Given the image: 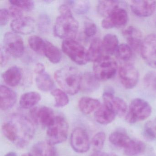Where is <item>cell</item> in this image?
<instances>
[{"instance_id":"24","label":"cell","mask_w":156,"mask_h":156,"mask_svg":"<svg viewBox=\"0 0 156 156\" xmlns=\"http://www.w3.org/2000/svg\"><path fill=\"white\" fill-rule=\"evenodd\" d=\"M101 105L100 102L97 99L87 97L81 98L78 103L79 109L85 115H89L96 111Z\"/></svg>"},{"instance_id":"30","label":"cell","mask_w":156,"mask_h":156,"mask_svg":"<svg viewBox=\"0 0 156 156\" xmlns=\"http://www.w3.org/2000/svg\"><path fill=\"white\" fill-rule=\"evenodd\" d=\"M35 83L38 89L43 92L51 91L54 84L51 77L45 72L37 75Z\"/></svg>"},{"instance_id":"45","label":"cell","mask_w":156,"mask_h":156,"mask_svg":"<svg viewBox=\"0 0 156 156\" xmlns=\"http://www.w3.org/2000/svg\"><path fill=\"white\" fill-rule=\"evenodd\" d=\"M34 72L37 74L42 73L45 72V67L43 64L41 63H37L34 68Z\"/></svg>"},{"instance_id":"46","label":"cell","mask_w":156,"mask_h":156,"mask_svg":"<svg viewBox=\"0 0 156 156\" xmlns=\"http://www.w3.org/2000/svg\"><path fill=\"white\" fill-rule=\"evenodd\" d=\"M6 52L4 49L1 48V65L2 66L5 65L7 62Z\"/></svg>"},{"instance_id":"3","label":"cell","mask_w":156,"mask_h":156,"mask_svg":"<svg viewBox=\"0 0 156 156\" xmlns=\"http://www.w3.org/2000/svg\"><path fill=\"white\" fill-rule=\"evenodd\" d=\"M79 28L78 22L71 15H62L56 19L54 26V34L64 40H74Z\"/></svg>"},{"instance_id":"40","label":"cell","mask_w":156,"mask_h":156,"mask_svg":"<svg viewBox=\"0 0 156 156\" xmlns=\"http://www.w3.org/2000/svg\"><path fill=\"white\" fill-rule=\"evenodd\" d=\"M51 24V20L46 14L40 15L38 22V26L39 30L44 33L49 30Z\"/></svg>"},{"instance_id":"38","label":"cell","mask_w":156,"mask_h":156,"mask_svg":"<svg viewBox=\"0 0 156 156\" xmlns=\"http://www.w3.org/2000/svg\"><path fill=\"white\" fill-rule=\"evenodd\" d=\"M9 2L12 6H16L21 9L27 11L32 10L34 7V2L32 1L23 0H11Z\"/></svg>"},{"instance_id":"21","label":"cell","mask_w":156,"mask_h":156,"mask_svg":"<svg viewBox=\"0 0 156 156\" xmlns=\"http://www.w3.org/2000/svg\"><path fill=\"white\" fill-rule=\"evenodd\" d=\"M2 78L6 84L12 87H16L21 81L22 72L18 66H12L3 73Z\"/></svg>"},{"instance_id":"23","label":"cell","mask_w":156,"mask_h":156,"mask_svg":"<svg viewBox=\"0 0 156 156\" xmlns=\"http://www.w3.org/2000/svg\"><path fill=\"white\" fill-rule=\"evenodd\" d=\"M116 115L105 105L100 106L95 111L94 118L96 121L101 125H108L115 120Z\"/></svg>"},{"instance_id":"6","label":"cell","mask_w":156,"mask_h":156,"mask_svg":"<svg viewBox=\"0 0 156 156\" xmlns=\"http://www.w3.org/2000/svg\"><path fill=\"white\" fill-rule=\"evenodd\" d=\"M151 113V107L147 101L141 98L133 99L126 115L127 122L130 124L147 119Z\"/></svg>"},{"instance_id":"33","label":"cell","mask_w":156,"mask_h":156,"mask_svg":"<svg viewBox=\"0 0 156 156\" xmlns=\"http://www.w3.org/2000/svg\"><path fill=\"white\" fill-rule=\"evenodd\" d=\"M133 50L126 44H121L119 45L115 53L117 58L121 61L126 62L132 57Z\"/></svg>"},{"instance_id":"49","label":"cell","mask_w":156,"mask_h":156,"mask_svg":"<svg viewBox=\"0 0 156 156\" xmlns=\"http://www.w3.org/2000/svg\"><path fill=\"white\" fill-rule=\"evenodd\" d=\"M21 156H32L31 154L30 153H25V154H23V155H22Z\"/></svg>"},{"instance_id":"42","label":"cell","mask_w":156,"mask_h":156,"mask_svg":"<svg viewBox=\"0 0 156 156\" xmlns=\"http://www.w3.org/2000/svg\"><path fill=\"white\" fill-rule=\"evenodd\" d=\"M10 16L14 19V20L20 19L23 18V12L22 10L16 6H12L9 10Z\"/></svg>"},{"instance_id":"35","label":"cell","mask_w":156,"mask_h":156,"mask_svg":"<svg viewBox=\"0 0 156 156\" xmlns=\"http://www.w3.org/2000/svg\"><path fill=\"white\" fill-rule=\"evenodd\" d=\"M45 41L36 35L30 36L28 39V43L30 48L39 54H43Z\"/></svg>"},{"instance_id":"34","label":"cell","mask_w":156,"mask_h":156,"mask_svg":"<svg viewBox=\"0 0 156 156\" xmlns=\"http://www.w3.org/2000/svg\"><path fill=\"white\" fill-rule=\"evenodd\" d=\"M51 94L55 100V106L56 107H63L69 103V98L66 93L61 89H55L52 90Z\"/></svg>"},{"instance_id":"50","label":"cell","mask_w":156,"mask_h":156,"mask_svg":"<svg viewBox=\"0 0 156 156\" xmlns=\"http://www.w3.org/2000/svg\"></svg>"},{"instance_id":"47","label":"cell","mask_w":156,"mask_h":156,"mask_svg":"<svg viewBox=\"0 0 156 156\" xmlns=\"http://www.w3.org/2000/svg\"><path fill=\"white\" fill-rule=\"evenodd\" d=\"M91 156H110L109 154L105 152L100 151H95L94 153L91 155Z\"/></svg>"},{"instance_id":"32","label":"cell","mask_w":156,"mask_h":156,"mask_svg":"<svg viewBox=\"0 0 156 156\" xmlns=\"http://www.w3.org/2000/svg\"><path fill=\"white\" fill-rule=\"evenodd\" d=\"M67 2L68 5L72 7L74 11L79 15L86 14L90 9V2L85 0L69 1Z\"/></svg>"},{"instance_id":"19","label":"cell","mask_w":156,"mask_h":156,"mask_svg":"<svg viewBox=\"0 0 156 156\" xmlns=\"http://www.w3.org/2000/svg\"><path fill=\"white\" fill-rule=\"evenodd\" d=\"M30 153L32 156H57L55 147L47 141H40L34 144Z\"/></svg>"},{"instance_id":"17","label":"cell","mask_w":156,"mask_h":156,"mask_svg":"<svg viewBox=\"0 0 156 156\" xmlns=\"http://www.w3.org/2000/svg\"><path fill=\"white\" fill-rule=\"evenodd\" d=\"M16 93L4 85L0 86V108L2 110L12 108L17 101Z\"/></svg>"},{"instance_id":"20","label":"cell","mask_w":156,"mask_h":156,"mask_svg":"<svg viewBox=\"0 0 156 156\" xmlns=\"http://www.w3.org/2000/svg\"><path fill=\"white\" fill-rule=\"evenodd\" d=\"M120 7L126 8V3L119 1H100L98 4L97 11L100 16L106 18L115 9Z\"/></svg>"},{"instance_id":"9","label":"cell","mask_w":156,"mask_h":156,"mask_svg":"<svg viewBox=\"0 0 156 156\" xmlns=\"http://www.w3.org/2000/svg\"><path fill=\"white\" fill-rule=\"evenodd\" d=\"M119 80L126 89H132L137 84L139 73L136 67L130 63H125L119 69Z\"/></svg>"},{"instance_id":"5","label":"cell","mask_w":156,"mask_h":156,"mask_svg":"<svg viewBox=\"0 0 156 156\" xmlns=\"http://www.w3.org/2000/svg\"><path fill=\"white\" fill-rule=\"evenodd\" d=\"M116 62L109 56H103L94 62V74L99 81H105L114 77L118 70Z\"/></svg>"},{"instance_id":"10","label":"cell","mask_w":156,"mask_h":156,"mask_svg":"<svg viewBox=\"0 0 156 156\" xmlns=\"http://www.w3.org/2000/svg\"><path fill=\"white\" fill-rule=\"evenodd\" d=\"M104 105L112 110L116 115H124L127 111V105L122 98L114 95V91L108 87L103 94Z\"/></svg>"},{"instance_id":"2","label":"cell","mask_w":156,"mask_h":156,"mask_svg":"<svg viewBox=\"0 0 156 156\" xmlns=\"http://www.w3.org/2000/svg\"><path fill=\"white\" fill-rule=\"evenodd\" d=\"M54 76L56 83L66 94H76L80 90L82 76L74 67L61 68L55 73Z\"/></svg>"},{"instance_id":"26","label":"cell","mask_w":156,"mask_h":156,"mask_svg":"<svg viewBox=\"0 0 156 156\" xmlns=\"http://www.w3.org/2000/svg\"><path fill=\"white\" fill-rule=\"evenodd\" d=\"M104 51L102 41L98 38H95L91 41L87 50L89 61L94 62L103 56Z\"/></svg>"},{"instance_id":"13","label":"cell","mask_w":156,"mask_h":156,"mask_svg":"<svg viewBox=\"0 0 156 156\" xmlns=\"http://www.w3.org/2000/svg\"><path fill=\"white\" fill-rule=\"evenodd\" d=\"M30 114L35 123L47 128L53 123L56 117L52 109L45 106L34 108L31 110Z\"/></svg>"},{"instance_id":"15","label":"cell","mask_w":156,"mask_h":156,"mask_svg":"<svg viewBox=\"0 0 156 156\" xmlns=\"http://www.w3.org/2000/svg\"><path fill=\"white\" fill-rule=\"evenodd\" d=\"M123 35L126 40L127 44L133 51H140L142 45V34L140 30L134 26H129L122 32Z\"/></svg>"},{"instance_id":"8","label":"cell","mask_w":156,"mask_h":156,"mask_svg":"<svg viewBox=\"0 0 156 156\" xmlns=\"http://www.w3.org/2000/svg\"><path fill=\"white\" fill-rule=\"evenodd\" d=\"M3 49L12 57H21L24 51L23 40L17 33H6L3 38Z\"/></svg>"},{"instance_id":"29","label":"cell","mask_w":156,"mask_h":156,"mask_svg":"<svg viewBox=\"0 0 156 156\" xmlns=\"http://www.w3.org/2000/svg\"><path fill=\"white\" fill-rule=\"evenodd\" d=\"M131 140L126 133L120 130L112 132L109 136V141L112 145L124 149Z\"/></svg>"},{"instance_id":"22","label":"cell","mask_w":156,"mask_h":156,"mask_svg":"<svg viewBox=\"0 0 156 156\" xmlns=\"http://www.w3.org/2000/svg\"><path fill=\"white\" fill-rule=\"evenodd\" d=\"M99 87V81L94 73H86L81 76V87L82 91L86 93H92Z\"/></svg>"},{"instance_id":"48","label":"cell","mask_w":156,"mask_h":156,"mask_svg":"<svg viewBox=\"0 0 156 156\" xmlns=\"http://www.w3.org/2000/svg\"><path fill=\"white\" fill-rule=\"evenodd\" d=\"M5 156H17V155L15 152L11 151V152H9L7 153V154L5 155Z\"/></svg>"},{"instance_id":"37","label":"cell","mask_w":156,"mask_h":156,"mask_svg":"<svg viewBox=\"0 0 156 156\" xmlns=\"http://www.w3.org/2000/svg\"><path fill=\"white\" fill-rule=\"evenodd\" d=\"M106 140V135L104 132H99L93 137L92 145L95 151H100L104 147Z\"/></svg>"},{"instance_id":"28","label":"cell","mask_w":156,"mask_h":156,"mask_svg":"<svg viewBox=\"0 0 156 156\" xmlns=\"http://www.w3.org/2000/svg\"><path fill=\"white\" fill-rule=\"evenodd\" d=\"M145 148L146 146L142 141L131 139L124 149V153L127 156H137L143 153Z\"/></svg>"},{"instance_id":"27","label":"cell","mask_w":156,"mask_h":156,"mask_svg":"<svg viewBox=\"0 0 156 156\" xmlns=\"http://www.w3.org/2000/svg\"><path fill=\"white\" fill-rule=\"evenodd\" d=\"M41 95L37 92H28L21 97L20 100V105L25 109L32 108L41 101Z\"/></svg>"},{"instance_id":"4","label":"cell","mask_w":156,"mask_h":156,"mask_svg":"<svg viewBox=\"0 0 156 156\" xmlns=\"http://www.w3.org/2000/svg\"><path fill=\"white\" fill-rule=\"evenodd\" d=\"M68 123L64 118L55 117L53 123L47 128L46 141L53 146L62 143L68 136Z\"/></svg>"},{"instance_id":"31","label":"cell","mask_w":156,"mask_h":156,"mask_svg":"<svg viewBox=\"0 0 156 156\" xmlns=\"http://www.w3.org/2000/svg\"><path fill=\"white\" fill-rule=\"evenodd\" d=\"M102 44L104 51L107 54L111 55L115 53L119 45L118 39L115 34H106L103 38Z\"/></svg>"},{"instance_id":"1","label":"cell","mask_w":156,"mask_h":156,"mask_svg":"<svg viewBox=\"0 0 156 156\" xmlns=\"http://www.w3.org/2000/svg\"><path fill=\"white\" fill-rule=\"evenodd\" d=\"M2 128L5 137L20 148L28 145L35 133L33 121L21 114H13L9 116L3 122Z\"/></svg>"},{"instance_id":"12","label":"cell","mask_w":156,"mask_h":156,"mask_svg":"<svg viewBox=\"0 0 156 156\" xmlns=\"http://www.w3.org/2000/svg\"><path fill=\"white\" fill-rule=\"evenodd\" d=\"M70 143L73 149L78 153H84L90 148L89 137L86 131L82 128H76L73 130Z\"/></svg>"},{"instance_id":"18","label":"cell","mask_w":156,"mask_h":156,"mask_svg":"<svg viewBox=\"0 0 156 156\" xmlns=\"http://www.w3.org/2000/svg\"><path fill=\"white\" fill-rule=\"evenodd\" d=\"M106 19L108 20L112 28H120L126 24L128 21V14L125 7H118Z\"/></svg>"},{"instance_id":"14","label":"cell","mask_w":156,"mask_h":156,"mask_svg":"<svg viewBox=\"0 0 156 156\" xmlns=\"http://www.w3.org/2000/svg\"><path fill=\"white\" fill-rule=\"evenodd\" d=\"M131 10L140 17H149L156 9V2L154 1H132L130 2Z\"/></svg>"},{"instance_id":"44","label":"cell","mask_w":156,"mask_h":156,"mask_svg":"<svg viewBox=\"0 0 156 156\" xmlns=\"http://www.w3.org/2000/svg\"><path fill=\"white\" fill-rule=\"evenodd\" d=\"M59 11L60 14L62 15H71L72 14V11L70 8L66 5H62L59 7Z\"/></svg>"},{"instance_id":"25","label":"cell","mask_w":156,"mask_h":156,"mask_svg":"<svg viewBox=\"0 0 156 156\" xmlns=\"http://www.w3.org/2000/svg\"><path fill=\"white\" fill-rule=\"evenodd\" d=\"M43 54L52 63H58L62 60V54L59 49L48 41H45Z\"/></svg>"},{"instance_id":"43","label":"cell","mask_w":156,"mask_h":156,"mask_svg":"<svg viewBox=\"0 0 156 156\" xmlns=\"http://www.w3.org/2000/svg\"><path fill=\"white\" fill-rule=\"evenodd\" d=\"M9 11L6 9H2L0 10V25L1 26H5L8 23L9 19Z\"/></svg>"},{"instance_id":"36","label":"cell","mask_w":156,"mask_h":156,"mask_svg":"<svg viewBox=\"0 0 156 156\" xmlns=\"http://www.w3.org/2000/svg\"><path fill=\"white\" fill-rule=\"evenodd\" d=\"M143 134L144 137L147 140H154L156 138V120L149 121L145 124Z\"/></svg>"},{"instance_id":"7","label":"cell","mask_w":156,"mask_h":156,"mask_svg":"<svg viewBox=\"0 0 156 156\" xmlns=\"http://www.w3.org/2000/svg\"><path fill=\"white\" fill-rule=\"evenodd\" d=\"M62 49L73 62L79 65H84L89 62L87 50L74 40H64Z\"/></svg>"},{"instance_id":"39","label":"cell","mask_w":156,"mask_h":156,"mask_svg":"<svg viewBox=\"0 0 156 156\" xmlns=\"http://www.w3.org/2000/svg\"><path fill=\"white\" fill-rule=\"evenodd\" d=\"M143 82L147 87L156 91V72L151 71L146 74L143 78Z\"/></svg>"},{"instance_id":"16","label":"cell","mask_w":156,"mask_h":156,"mask_svg":"<svg viewBox=\"0 0 156 156\" xmlns=\"http://www.w3.org/2000/svg\"><path fill=\"white\" fill-rule=\"evenodd\" d=\"M35 22L31 17H23L14 20L11 23V27L15 33L20 34H30L35 29Z\"/></svg>"},{"instance_id":"41","label":"cell","mask_w":156,"mask_h":156,"mask_svg":"<svg viewBox=\"0 0 156 156\" xmlns=\"http://www.w3.org/2000/svg\"><path fill=\"white\" fill-rule=\"evenodd\" d=\"M84 33L87 37H91L94 36L97 32L96 25L90 20L85 22Z\"/></svg>"},{"instance_id":"11","label":"cell","mask_w":156,"mask_h":156,"mask_svg":"<svg viewBox=\"0 0 156 156\" xmlns=\"http://www.w3.org/2000/svg\"><path fill=\"white\" fill-rule=\"evenodd\" d=\"M140 54L145 62L151 67L156 68V34H151L143 40Z\"/></svg>"}]
</instances>
